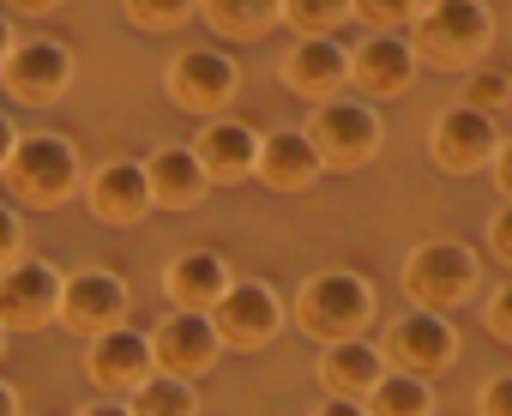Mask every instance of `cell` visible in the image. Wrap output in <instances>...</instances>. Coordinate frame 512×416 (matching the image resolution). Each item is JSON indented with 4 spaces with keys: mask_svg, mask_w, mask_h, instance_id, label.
Here are the masks:
<instances>
[{
    "mask_svg": "<svg viewBox=\"0 0 512 416\" xmlns=\"http://www.w3.org/2000/svg\"><path fill=\"white\" fill-rule=\"evenodd\" d=\"M362 404H368V416H434V386H428V374L386 368Z\"/></svg>",
    "mask_w": 512,
    "mask_h": 416,
    "instance_id": "obj_23",
    "label": "cell"
},
{
    "mask_svg": "<svg viewBox=\"0 0 512 416\" xmlns=\"http://www.w3.org/2000/svg\"><path fill=\"white\" fill-rule=\"evenodd\" d=\"M488 169H494V187L512 199V139H500V151H494V163H488Z\"/></svg>",
    "mask_w": 512,
    "mask_h": 416,
    "instance_id": "obj_35",
    "label": "cell"
},
{
    "mask_svg": "<svg viewBox=\"0 0 512 416\" xmlns=\"http://www.w3.org/2000/svg\"><path fill=\"white\" fill-rule=\"evenodd\" d=\"M494 151H500V127H494V115L476 109V103H452V109H440L434 127H428V157H434L440 169H452V175L488 169Z\"/></svg>",
    "mask_w": 512,
    "mask_h": 416,
    "instance_id": "obj_10",
    "label": "cell"
},
{
    "mask_svg": "<svg viewBox=\"0 0 512 416\" xmlns=\"http://www.w3.org/2000/svg\"><path fill=\"white\" fill-rule=\"evenodd\" d=\"M476 416H512V368L494 374V380H482V392H476Z\"/></svg>",
    "mask_w": 512,
    "mask_h": 416,
    "instance_id": "obj_30",
    "label": "cell"
},
{
    "mask_svg": "<svg viewBox=\"0 0 512 416\" xmlns=\"http://www.w3.org/2000/svg\"><path fill=\"white\" fill-rule=\"evenodd\" d=\"M0 7H13V13H49V7H61V0H0Z\"/></svg>",
    "mask_w": 512,
    "mask_h": 416,
    "instance_id": "obj_40",
    "label": "cell"
},
{
    "mask_svg": "<svg viewBox=\"0 0 512 416\" xmlns=\"http://www.w3.org/2000/svg\"><path fill=\"white\" fill-rule=\"evenodd\" d=\"M229 260L217 254V248H187V254H175L169 260V272H163V296H169V308H181V314H211L217 308V296L229 290Z\"/></svg>",
    "mask_w": 512,
    "mask_h": 416,
    "instance_id": "obj_18",
    "label": "cell"
},
{
    "mask_svg": "<svg viewBox=\"0 0 512 416\" xmlns=\"http://www.w3.org/2000/svg\"><path fill=\"white\" fill-rule=\"evenodd\" d=\"M127 302H133V290H127L121 272H109V266L73 272V278L61 284V326L79 332V338H91V332H103V326H121V320H127Z\"/></svg>",
    "mask_w": 512,
    "mask_h": 416,
    "instance_id": "obj_12",
    "label": "cell"
},
{
    "mask_svg": "<svg viewBox=\"0 0 512 416\" xmlns=\"http://www.w3.org/2000/svg\"><path fill=\"white\" fill-rule=\"evenodd\" d=\"M476 272H482L476 266V248L440 236V242L410 248V260H404V296H410V308L446 314V308H458L476 290Z\"/></svg>",
    "mask_w": 512,
    "mask_h": 416,
    "instance_id": "obj_4",
    "label": "cell"
},
{
    "mask_svg": "<svg viewBox=\"0 0 512 416\" xmlns=\"http://www.w3.org/2000/svg\"><path fill=\"white\" fill-rule=\"evenodd\" d=\"M193 7H199V0H127V19L145 25V31H169V25H181Z\"/></svg>",
    "mask_w": 512,
    "mask_h": 416,
    "instance_id": "obj_29",
    "label": "cell"
},
{
    "mask_svg": "<svg viewBox=\"0 0 512 416\" xmlns=\"http://www.w3.org/2000/svg\"><path fill=\"white\" fill-rule=\"evenodd\" d=\"M211 326H217L223 350H260V344L278 338L284 302H278V290L266 278H229V290L211 308Z\"/></svg>",
    "mask_w": 512,
    "mask_h": 416,
    "instance_id": "obj_8",
    "label": "cell"
},
{
    "mask_svg": "<svg viewBox=\"0 0 512 416\" xmlns=\"http://www.w3.org/2000/svg\"><path fill=\"white\" fill-rule=\"evenodd\" d=\"M85 374L103 398H133L151 374H157V350H151V332L139 326H103L85 338Z\"/></svg>",
    "mask_w": 512,
    "mask_h": 416,
    "instance_id": "obj_5",
    "label": "cell"
},
{
    "mask_svg": "<svg viewBox=\"0 0 512 416\" xmlns=\"http://www.w3.org/2000/svg\"><path fill=\"white\" fill-rule=\"evenodd\" d=\"M416 43L404 37V31H368L356 49H350V79L362 85V91H374V97H398V91H410V79H416Z\"/></svg>",
    "mask_w": 512,
    "mask_h": 416,
    "instance_id": "obj_16",
    "label": "cell"
},
{
    "mask_svg": "<svg viewBox=\"0 0 512 416\" xmlns=\"http://www.w3.org/2000/svg\"><path fill=\"white\" fill-rule=\"evenodd\" d=\"M374 320V284L362 272H314L296 296V326L320 344H338V338H362V326Z\"/></svg>",
    "mask_w": 512,
    "mask_h": 416,
    "instance_id": "obj_3",
    "label": "cell"
},
{
    "mask_svg": "<svg viewBox=\"0 0 512 416\" xmlns=\"http://www.w3.org/2000/svg\"><path fill=\"white\" fill-rule=\"evenodd\" d=\"M145 181H151V205H163V212H187V205H199L205 187H211L193 145H157L145 157Z\"/></svg>",
    "mask_w": 512,
    "mask_h": 416,
    "instance_id": "obj_21",
    "label": "cell"
},
{
    "mask_svg": "<svg viewBox=\"0 0 512 416\" xmlns=\"http://www.w3.org/2000/svg\"><path fill=\"white\" fill-rule=\"evenodd\" d=\"M151 350H157V368L181 374V380H199L217 356H223V338L211 326V314H181L169 308V320L151 332Z\"/></svg>",
    "mask_w": 512,
    "mask_h": 416,
    "instance_id": "obj_17",
    "label": "cell"
},
{
    "mask_svg": "<svg viewBox=\"0 0 512 416\" xmlns=\"http://www.w3.org/2000/svg\"><path fill=\"white\" fill-rule=\"evenodd\" d=\"M7 187L25 205H67L85 187L79 145L61 139V133H19V145L7 157Z\"/></svg>",
    "mask_w": 512,
    "mask_h": 416,
    "instance_id": "obj_2",
    "label": "cell"
},
{
    "mask_svg": "<svg viewBox=\"0 0 512 416\" xmlns=\"http://www.w3.org/2000/svg\"><path fill=\"white\" fill-rule=\"evenodd\" d=\"M0 79H7V91L19 103H55L73 85V49L55 37H25V43H13Z\"/></svg>",
    "mask_w": 512,
    "mask_h": 416,
    "instance_id": "obj_13",
    "label": "cell"
},
{
    "mask_svg": "<svg viewBox=\"0 0 512 416\" xmlns=\"http://www.w3.org/2000/svg\"><path fill=\"white\" fill-rule=\"evenodd\" d=\"M380 374H386V350L374 338H338L320 350V386L332 398H368Z\"/></svg>",
    "mask_w": 512,
    "mask_h": 416,
    "instance_id": "obj_22",
    "label": "cell"
},
{
    "mask_svg": "<svg viewBox=\"0 0 512 416\" xmlns=\"http://www.w3.org/2000/svg\"><path fill=\"white\" fill-rule=\"evenodd\" d=\"M464 103H476V109H500V103H512V73H500V67H476L470 79H464Z\"/></svg>",
    "mask_w": 512,
    "mask_h": 416,
    "instance_id": "obj_28",
    "label": "cell"
},
{
    "mask_svg": "<svg viewBox=\"0 0 512 416\" xmlns=\"http://www.w3.org/2000/svg\"><path fill=\"white\" fill-rule=\"evenodd\" d=\"M19 254H25V224H19L13 205H0V266L19 260Z\"/></svg>",
    "mask_w": 512,
    "mask_h": 416,
    "instance_id": "obj_31",
    "label": "cell"
},
{
    "mask_svg": "<svg viewBox=\"0 0 512 416\" xmlns=\"http://www.w3.org/2000/svg\"><path fill=\"white\" fill-rule=\"evenodd\" d=\"M73 416H133V410H127V398H91V404H79Z\"/></svg>",
    "mask_w": 512,
    "mask_h": 416,
    "instance_id": "obj_36",
    "label": "cell"
},
{
    "mask_svg": "<svg viewBox=\"0 0 512 416\" xmlns=\"http://www.w3.org/2000/svg\"><path fill=\"white\" fill-rule=\"evenodd\" d=\"M85 205L97 224H139L151 212V181L139 157H109L97 175H85Z\"/></svg>",
    "mask_w": 512,
    "mask_h": 416,
    "instance_id": "obj_15",
    "label": "cell"
},
{
    "mask_svg": "<svg viewBox=\"0 0 512 416\" xmlns=\"http://www.w3.org/2000/svg\"><path fill=\"white\" fill-rule=\"evenodd\" d=\"M320 169H326V157L314 151V139H308V127H278V133H260V175L266 187H278V193H302V187H314L320 181Z\"/></svg>",
    "mask_w": 512,
    "mask_h": 416,
    "instance_id": "obj_19",
    "label": "cell"
},
{
    "mask_svg": "<svg viewBox=\"0 0 512 416\" xmlns=\"http://www.w3.org/2000/svg\"><path fill=\"white\" fill-rule=\"evenodd\" d=\"M61 266L37 260V254H19L0 266V326L7 332H37L49 320H61Z\"/></svg>",
    "mask_w": 512,
    "mask_h": 416,
    "instance_id": "obj_7",
    "label": "cell"
},
{
    "mask_svg": "<svg viewBox=\"0 0 512 416\" xmlns=\"http://www.w3.org/2000/svg\"><path fill=\"white\" fill-rule=\"evenodd\" d=\"M278 73H284V91H296L308 103H332L350 85V49L332 31H314V37H296L290 43V55H284Z\"/></svg>",
    "mask_w": 512,
    "mask_h": 416,
    "instance_id": "obj_11",
    "label": "cell"
},
{
    "mask_svg": "<svg viewBox=\"0 0 512 416\" xmlns=\"http://www.w3.org/2000/svg\"><path fill=\"white\" fill-rule=\"evenodd\" d=\"M199 13L223 31V37H260L284 19V0H199Z\"/></svg>",
    "mask_w": 512,
    "mask_h": 416,
    "instance_id": "obj_25",
    "label": "cell"
},
{
    "mask_svg": "<svg viewBox=\"0 0 512 416\" xmlns=\"http://www.w3.org/2000/svg\"><path fill=\"white\" fill-rule=\"evenodd\" d=\"M386 356L410 374H440L452 356H458V326L446 314H428V308H410L392 320L386 332Z\"/></svg>",
    "mask_w": 512,
    "mask_h": 416,
    "instance_id": "obj_14",
    "label": "cell"
},
{
    "mask_svg": "<svg viewBox=\"0 0 512 416\" xmlns=\"http://www.w3.org/2000/svg\"><path fill=\"white\" fill-rule=\"evenodd\" d=\"M350 7H356V19H368L374 31H410L428 0H350Z\"/></svg>",
    "mask_w": 512,
    "mask_h": 416,
    "instance_id": "obj_27",
    "label": "cell"
},
{
    "mask_svg": "<svg viewBox=\"0 0 512 416\" xmlns=\"http://www.w3.org/2000/svg\"><path fill=\"white\" fill-rule=\"evenodd\" d=\"M169 97L187 109V115H205V121H217L229 103H235V91H241V67L223 55V49H181L175 61H169Z\"/></svg>",
    "mask_w": 512,
    "mask_h": 416,
    "instance_id": "obj_9",
    "label": "cell"
},
{
    "mask_svg": "<svg viewBox=\"0 0 512 416\" xmlns=\"http://www.w3.org/2000/svg\"><path fill=\"white\" fill-rule=\"evenodd\" d=\"M193 157L205 163V175H211V181H247L253 169H260V133H253L247 121L217 115V121H205V127H199Z\"/></svg>",
    "mask_w": 512,
    "mask_h": 416,
    "instance_id": "obj_20",
    "label": "cell"
},
{
    "mask_svg": "<svg viewBox=\"0 0 512 416\" xmlns=\"http://www.w3.org/2000/svg\"><path fill=\"white\" fill-rule=\"evenodd\" d=\"M314 416H368V404H362V398H332V392H326V398L314 404Z\"/></svg>",
    "mask_w": 512,
    "mask_h": 416,
    "instance_id": "obj_34",
    "label": "cell"
},
{
    "mask_svg": "<svg viewBox=\"0 0 512 416\" xmlns=\"http://www.w3.org/2000/svg\"><path fill=\"white\" fill-rule=\"evenodd\" d=\"M314 151L326 157V169H362L374 151H380V115L356 97H332V103H314V115L302 121Z\"/></svg>",
    "mask_w": 512,
    "mask_h": 416,
    "instance_id": "obj_6",
    "label": "cell"
},
{
    "mask_svg": "<svg viewBox=\"0 0 512 416\" xmlns=\"http://www.w3.org/2000/svg\"><path fill=\"white\" fill-rule=\"evenodd\" d=\"M488 332H494L500 344H512V284H500V290L488 296Z\"/></svg>",
    "mask_w": 512,
    "mask_h": 416,
    "instance_id": "obj_32",
    "label": "cell"
},
{
    "mask_svg": "<svg viewBox=\"0 0 512 416\" xmlns=\"http://www.w3.org/2000/svg\"><path fill=\"white\" fill-rule=\"evenodd\" d=\"M0 416H25V410H19V392H13V380H0Z\"/></svg>",
    "mask_w": 512,
    "mask_h": 416,
    "instance_id": "obj_39",
    "label": "cell"
},
{
    "mask_svg": "<svg viewBox=\"0 0 512 416\" xmlns=\"http://www.w3.org/2000/svg\"><path fill=\"white\" fill-rule=\"evenodd\" d=\"M350 13H356L350 0H284V19H290L302 37H314V31H338Z\"/></svg>",
    "mask_w": 512,
    "mask_h": 416,
    "instance_id": "obj_26",
    "label": "cell"
},
{
    "mask_svg": "<svg viewBox=\"0 0 512 416\" xmlns=\"http://www.w3.org/2000/svg\"><path fill=\"white\" fill-rule=\"evenodd\" d=\"M488 248H494V260H506V266H512V199L488 218Z\"/></svg>",
    "mask_w": 512,
    "mask_h": 416,
    "instance_id": "obj_33",
    "label": "cell"
},
{
    "mask_svg": "<svg viewBox=\"0 0 512 416\" xmlns=\"http://www.w3.org/2000/svg\"><path fill=\"white\" fill-rule=\"evenodd\" d=\"M416 61L434 67H476L494 43V7L488 0H428L410 25Z\"/></svg>",
    "mask_w": 512,
    "mask_h": 416,
    "instance_id": "obj_1",
    "label": "cell"
},
{
    "mask_svg": "<svg viewBox=\"0 0 512 416\" xmlns=\"http://www.w3.org/2000/svg\"><path fill=\"white\" fill-rule=\"evenodd\" d=\"M127 410H133V416H199V386L181 380V374H169V368H157V374L127 398Z\"/></svg>",
    "mask_w": 512,
    "mask_h": 416,
    "instance_id": "obj_24",
    "label": "cell"
},
{
    "mask_svg": "<svg viewBox=\"0 0 512 416\" xmlns=\"http://www.w3.org/2000/svg\"><path fill=\"white\" fill-rule=\"evenodd\" d=\"M13 145H19V127L0 115V169H7V157H13Z\"/></svg>",
    "mask_w": 512,
    "mask_h": 416,
    "instance_id": "obj_37",
    "label": "cell"
},
{
    "mask_svg": "<svg viewBox=\"0 0 512 416\" xmlns=\"http://www.w3.org/2000/svg\"><path fill=\"white\" fill-rule=\"evenodd\" d=\"M13 43H19V37H13V19H7V7H0V67H7V55H13Z\"/></svg>",
    "mask_w": 512,
    "mask_h": 416,
    "instance_id": "obj_38",
    "label": "cell"
},
{
    "mask_svg": "<svg viewBox=\"0 0 512 416\" xmlns=\"http://www.w3.org/2000/svg\"><path fill=\"white\" fill-rule=\"evenodd\" d=\"M0 350H7V326H0Z\"/></svg>",
    "mask_w": 512,
    "mask_h": 416,
    "instance_id": "obj_41",
    "label": "cell"
}]
</instances>
